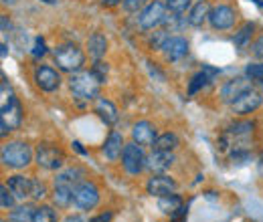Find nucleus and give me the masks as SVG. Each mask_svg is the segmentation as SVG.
<instances>
[{
    "label": "nucleus",
    "instance_id": "7",
    "mask_svg": "<svg viewBox=\"0 0 263 222\" xmlns=\"http://www.w3.org/2000/svg\"><path fill=\"white\" fill-rule=\"evenodd\" d=\"M122 166L124 170L132 174V176H138L146 170V154H144V148L138 146L136 142L126 144L124 148V154H122Z\"/></svg>",
    "mask_w": 263,
    "mask_h": 222
},
{
    "label": "nucleus",
    "instance_id": "38",
    "mask_svg": "<svg viewBox=\"0 0 263 222\" xmlns=\"http://www.w3.org/2000/svg\"><path fill=\"white\" fill-rule=\"evenodd\" d=\"M251 55H253L255 59H263V34L251 43Z\"/></svg>",
    "mask_w": 263,
    "mask_h": 222
},
{
    "label": "nucleus",
    "instance_id": "33",
    "mask_svg": "<svg viewBox=\"0 0 263 222\" xmlns=\"http://www.w3.org/2000/svg\"><path fill=\"white\" fill-rule=\"evenodd\" d=\"M245 77L263 87V63H249L245 67Z\"/></svg>",
    "mask_w": 263,
    "mask_h": 222
},
{
    "label": "nucleus",
    "instance_id": "5",
    "mask_svg": "<svg viewBox=\"0 0 263 222\" xmlns=\"http://www.w3.org/2000/svg\"><path fill=\"white\" fill-rule=\"evenodd\" d=\"M170 18L168 6L162 0H152L138 16V27L142 31H156L160 25H164L166 21Z\"/></svg>",
    "mask_w": 263,
    "mask_h": 222
},
{
    "label": "nucleus",
    "instance_id": "1",
    "mask_svg": "<svg viewBox=\"0 0 263 222\" xmlns=\"http://www.w3.org/2000/svg\"><path fill=\"white\" fill-rule=\"evenodd\" d=\"M53 59H55V65L59 67V71L73 75V73L83 71L85 53L75 43H65V45H59L53 51Z\"/></svg>",
    "mask_w": 263,
    "mask_h": 222
},
{
    "label": "nucleus",
    "instance_id": "21",
    "mask_svg": "<svg viewBox=\"0 0 263 222\" xmlns=\"http://www.w3.org/2000/svg\"><path fill=\"white\" fill-rule=\"evenodd\" d=\"M87 53L91 59H101L105 53H107V38L103 32H93L89 38H87Z\"/></svg>",
    "mask_w": 263,
    "mask_h": 222
},
{
    "label": "nucleus",
    "instance_id": "32",
    "mask_svg": "<svg viewBox=\"0 0 263 222\" xmlns=\"http://www.w3.org/2000/svg\"><path fill=\"white\" fill-rule=\"evenodd\" d=\"M168 38H170V34L168 31H154V34L148 38V45H150V49H154V51H162L164 49V45L168 43Z\"/></svg>",
    "mask_w": 263,
    "mask_h": 222
},
{
    "label": "nucleus",
    "instance_id": "19",
    "mask_svg": "<svg viewBox=\"0 0 263 222\" xmlns=\"http://www.w3.org/2000/svg\"><path fill=\"white\" fill-rule=\"evenodd\" d=\"M85 178H87L85 170L79 168V166H73V168H63V170L57 172L55 184H63V186H69V188H75L81 182H85Z\"/></svg>",
    "mask_w": 263,
    "mask_h": 222
},
{
    "label": "nucleus",
    "instance_id": "23",
    "mask_svg": "<svg viewBox=\"0 0 263 222\" xmlns=\"http://www.w3.org/2000/svg\"><path fill=\"white\" fill-rule=\"evenodd\" d=\"M217 73H219L217 69H211V67H202V71H198L197 75L193 77V81H191V87H189V95H195V93H197V91H200L204 85H209Z\"/></svg>",
    "mask_w": 263,
    "mask_h": 222
},
{
    "label": "nucleus",
    "instance_id": "45",
    "mask_svg": "<svg viewBox=\"0 0 263 222\" xmlns=\"http://www.w3.org/2000/svg\"><path fill=\"white\" fill-rule=\"evenodd\" d=\"M43 2H47V4H57V0H43Z\"/></svg>",
    "mask_w": 263,
    "mask_h": 222
},
{
    "label": "nucleus",
    "instance_id": "27",
    "mask_svg": "<svg viewBox=\"0 0 263 222\" xmlns=\"http://www.w3.org/2000/svg\"><path fill=\"white\" fill-rule=\"evenodd\" d=\"M253 31H255V25L253 23H245L239 32H235V38H233V45L237 49H245L249 43H251V36H253Z\"/></svg>",
    "mask_w": 263,
    "mask_h": 222
},
{
    "label": "nucleus",
    "instance_id": "41",
    "mask_svg": "<svg viewBox=\"0 0 263 222\" xmlns=\"http://www.w3.org/2000/svg\"><path fill=\"white\" fill-rule=\"evenodd\" d=\"M63 222H89V220H85L81 214L75 212V214H67L65 218H63Z\"/></svg>",
    "mask_w": 263,
    "mask_h": 222
},
{
    "label": "nucleus",
    "instance_id": "12",
    "mask_svg": "<svg viewBox=\"0 0 263 222\" xmlns=\"http://www.w3.org/2000/svg\"><path fill=\"white\" fill-rule=\"evenodd\" d=\"M156 127L150 122H138L132 127V142H136L142 148H152L156 142Z\"/></svg>",
    "mask_w": 263,
    "mask_h": 222
},
{
    "label": "nucleus",
    "instance_id": "30",
    "mask_svg": "<svg viewBox=\"0 0 263 222\" xmlns=\"http://www.w3.org/2000/svg\"><path fill=\"white\" fill-rule=\"evenodd\" d=\"M57 212H55V208L53 206H49V204H41V206H36L34 208V216H33V222H57Z\"/></svg>",
    "mask_w": 263,
    "mask_h": 222
},
{
    "label": "nucleus",
    "instance_id": "13",
    "mask_svg": "<svg viewBox=\"0 0 263 222\" xmlns=\"http://www.w3.org/2000/svg\"><path fill=\"white\" fill-rule=\"evenodd\" d=\"M172 164H174V152H158V150H152V152L146 156V170H150L152 174H164Z\"/></svg>",
    "mask_w": 263,
    "mask_h": 222
},
{
    "label": "nucleus",
    "instance_id": "3",
    "mask_svg": "<svg viewBox=\"0 0 263 222\" xmlns=\"http://www.w3.org/2000/svg\"><path fill=\"white\" fill-rule=\"evenodd\" d=\"M99 87H101V83L91 71H79L69 77V89L77 99H83V101L98 99Z\"/></svg>",
    "mask_w": 263,
    "mask_h": 222
},
{
    "label": "nucleus",
    "instance_id": "37",
    "mask_svg": "<svg viewBox=\"0 0 263 222\" xmlns=\"http://www.w3.org/2000/svg\"><path fill=\"white\" fill-rule=\"evenodd\" d=\"M45 196H47V186H45V182L34 180L33 178V194H31V198H33V200H43Z\"/></svg>",
    "mask_w": 263,
    "mask_h": 222
},
{
    "label": "nucleus",
    "instance_id": "10",
    "mask_svg": "<svg viewBox=\"0 0 263 222\" xmlns=\"http://www.w3.org/2000/svg\"><path fill=\"white\" fill-rule=\"evenodd\" d=\"M235 21H237V14L227 4H217L209 12V25L215 31H229L235 27Z\"/></svg>",
    "mask_w": 263,
    "mask_h": 222
},
{
    "label": "nucleus",
    "instance_id": "43",
    "mask_svg": "<svg viewBox=\"0 0 263 222\" xmlns=\"http://www.w3.org/2000/svg\"><path fill=\"white\" fill-rule=\"evenodd\" d=\"M118 4H124V0H101V6H107V8H114Z\"/></svg>",
    "mask_w": 263,
    "mask_h": 222
},
{
    "label": "nucleus",
    "instance_id": "25",
    "mask_svg": "<svg viewBox=\"0 0 263 222\" xmlns=\"http://www.w3.org/2000/svg\"><path fill=\"white\" fill-rule=\"evenodd\" d=\"M158 208H160L164 214L176 216V214L182 210V200H180V196H176V194H168V196L158 198Z\"/></svg>",
    "mask_w": 263,
    "mask_h": 222
},
{
    "label": "nucleus",
    "instance_id": "26",
    "mask_svg": "<svg viewBox=\"0 0 263 222\" xmlns=\"http://www.w3.org/2000/svg\"><path fill=\"white\" fill-rule=\"evenodd\" d=\"M176 148H178V137L174 133H170V131L158 135L154 146H152V150H158V152H174Z\"/></svg>",
    "mask_w": 263,
    "mask_h": 222
},
{
    "label": "nucleus",
    "instance_id": "42",
    "mask_svg": "<svg viewBox=\"0 0 263 222\" xmlns=\"http://www.w3.org/2000/svg\"><path fill=\"white\" fill-rule=\"evenodd\" d=\"M0 23H2V32H4V34H6V32H10L12 25H10V21H8V16H6V14H2V16H0Z\"/></svg>",
    "mask_w": 263,
    "mask_h": 222
},
{
    "label": "nucleus",
    "instance_id": "35",
    "mask_svg": "<svg viewBox=\"0 0 263 222\" xmlns=\"http://www.w3.org/2000/svg\"><path fill=\"white\" fill-rule=\"evenodd\" d=\"M91 73L98 77L99 83H105V79H107V73H109V67H107V63H103L101 59H98L96 63L91 65Z\"/></svg>",
    "mask_w": 263,
    "mask_h": 222
},
{
    "label": "nucleus",
    "instance_id": "34",
    "mask_svg": "<svg viewBox=\"0 0 263 222\" xmlns=\"http://www.w3.org/2000/svg\"><path fill=\"white\" fill-rule=\"evenodd\" d=\"M0 204H2L4 210H12L16 206V198H14V194L10 192V188L6 184L0 186Z\"/></svg>",
    "mask_w": 263,
    "mask_h": 222
},
{
    "label": "nucleus",
    "instance_id": "44",
    "mask_svg": "<svg viewBox=\"0 0 263 222\" xmlns=\"http://www.w3.org/2000/svg\"><path fill=\"white\" fill-rule=\"evenodd\" d=\"M16 2H18V0H2L4 6H12V4H16Z\"/></svg>",
    "mask_w": 263,
    "mask_h": 222
},
{
    "label": "nucleus",
    "instance_id": "15",
    "mask_svg": "<svg viewBox=\"0 0 263 222\" xmlns=\"http://www.w3.org/2000/svg\"><path fill=\"white\" fill-rule=\"evenodd\" d=\"M6 186L10 188V192L14 194L16 200L25 202V200L31 198V194H33V178L23 176V174H14V176L8 178V184H6Z\"/></svg>",
    "mask_w": 263,
    "mask_h": 222
},
{
    "label": "nucleus",
    "instance_id": "14",
    "mask_svg": "<svg viewBox=\"0 0 263 222\" xmlns=\"http://www.w3.org/2000/svg\"><path fill=\"white\" fill-rule=\"evenodd\" d=\"M162 53H164L166 61L176 63V61H180L189 55V41L182 38V36H170L168 43L164 45V49H162Z\"/></svg>",
    "mask_w": 263,
    "mask_h": 222
},
{
    "label": "nucleus",
    "instance_id": "6",
    "mask_svg": "<svg viewBox=\"0 0 263 222\" xmlns=\"http://www.w3.org/2000/svg\"><path fill=\"white\" fill-rule=\"evenodd\" d=\"M98 204H99V188L93 182L85 180V182H81L79 186L73 188V206L77 210H93Z\"/></svg>",
    "mask_w": 263,
    "mask_h": 222
},
{
    "label": "nucleus",
    "instance_id": "17",
    "mask_svg": "<svg viewBox=\"0 0 263 222\" xmlns=\"http://www.w3.org/2000/svg\"><path fill=\"white\" fill-rule=\"evenodd\" d=\"M124 148H126L124 135L120 131L111 129L109 135H107V139H105V144H103V148H101V152H103V156L109 159V162H116L118 158H122Z\"/></svg>",
    "mask_w": 263,
    "mask_h": 222
},
{
    "label": "nucleus",
    "instance_id": "31",
    "mask_svg": "<svg viewBox=\"0 0 263 222\" xmlns=\"http://www.w3.org/2000/svg\"><path fill=\"white\" fill-rule=\"evenodd\" d=\"M166 6L170 16H182L186 14V10L193 8V0H166Z\"/></svg>",
    "mask_w": 263,
    "mask_h": 222
},
{
    "label": "nucleus",
    "instance_id": "16",
    "mask_svg": "<svg viewBox=\"0 0 263 222\" xmlns=\"http://www.w3.org/2000/svg\"><path fill=\"white\" fill-rule=\"evenodd\" d=\"M251 89V81L247 77H235V79H229L223 87H221V99L225 103H233L237 97L241 95L243 91Z\"/></svg>",
    "mask_w": 263,
    "mask_h": 222
},
{
    "label": "nucleus",
    "instance_id": "39",
    "mask_svg": "<svg viewBox=\"0 0 263 222\" xmlns=\"http://www.w3.org/2000/svg\"><path fill=\"white\" fill-rule=\"evenodd\" d=\"M47 53V47H45V41L39 36V38H34V49H33V57L34 59H39V57H43Z\"/></svg>",
    "mask_w": 263,
    "mask_h": 222
},
{
    "label": "nucleus",
    "instance_id": "4",
    "mask_svg": "<svg viewBox=\"0 0 263 222\" xmlns=\"http://www.w3.org/2000/svg\"><path fill=\"white\" fill-rule=\"evenodd\" d=\"M34 162L43 170H51V172L57 170L59 172L65 166V152L59 146L45 142V144H39L36 146V150H34Z\"/></svg>",
    "mask_w": 263,
    "mask_h": 222
},
{
    "label": "nucleus",
    "instance_id": "22",
    "mask_svg": "<svg viewBox=\"0 0 263 222\" xmlns=\"http://www.w3.org/2000/svg\"><path fill=\"white\" fill-rule=\"evenodd\" d=\"M209 12H211V6H209L204 0H200L198 4H195V6L189 10L186 21H189L191 27H202V25L209 21Z\"/></svg>",
    "mask_w": 263,
    "mask_h": 222
},
{
    "label": "nucleus",
    "instance_id": "8",
    "mask_svg": "<svg viewBox=\"0 0 263 222\" xmlns=\"http://www.w3.org/2000/svg\"><path fill=\"white\" fill-rule=\"evenodd\" d=\"M34 83L41 91L45 93H53L61 87V75L57 69L49 67V65H39L34 69Z\"/></svg>",
    "mask_w": 263,
    "mask_h": 222
},
{
    "label": "nucleus",
    "instance_id": "20",
    "mask_svg": "<svg viewBox=\"0 0 263 222\" xmlns=\"http://www.w3.org/2000/svg\"><path fill=\"white\" fill-rule=\"evenodd\" d=\"M0 122H4L6 126L10 127V131H14V129L21 127V124H23V109H21L18 99H16L8 109L0 111Z\"/></svg>",
    "mask_w": 263,
    "mask_h": 222
},
{
    "label": "nucleus",
    "instance_id": "11",
    "mask_svg": "<svg viewBox=\"0 0 263 222\" xmlns=\"http://www.w3.org/2000/svg\"><path fill=\"white\" fill-rule=\"evenodd\" d=\"M178 188L176 180L166 176V174H152L146 182V192L154 198H162V196H168V194H174Z\"/></svg>",
    "mask_w": 263,
    "mask_h": 222
},
{
    "label": "nucleus",
    "instance_id": "28",
    "mask_svg": "<svg viewBox=\"0 0 263 222\" xmlns=\"http://www.w3.org/2000/svg\"><path fill=\"white\" fill-rule=\"evenodd\" d=\"M34 216V208L31 204H23V206H16L10 210L8 214V220L10 222H33Z\"/></svg>",
    "mask_w": 263,
    "mask_h": 222
},
{
    "label": "nucleus",
    "instance_id": "18",
    "mask_svg": "<svg viewBox=\"0 0 263 222\" xmlns=\"http://www.w3.org/2000/svg\"><path fill=\"white\" fill-rule=\"evenodd\" d=\"M93 111L98 113V117L105 124V126H116V124H118V119H120L118 107H116L109 99H105V97H98V99H96Z\"/></svg>",
    "mask_w": 263,
    "mask_h": 222
},
{
    "label": "nucleus",
    "instance_id": "36",
    "mask_svg": "<svg viewBox=\"0 0 263 222\" xmlns=\"http://www.w3.org/2000/svg\"><path fill=\"white\" fill-rule=\"evenodd\" d=\"M152 0H124V8L128 12H142Z\"/></svg>",
    "mask_w": 263,
    "mask_h": 222
},
{
    "label": "nucleus",
    "instance_id": "9",
    "mask_svg": "<svg viewBox=\"0 0 263 222\" xmlns=\"http://www.w3.org/2000/svg\"><path fill=\"white\" fill-rule=\"evenodd\" d=\"M261 103H263L261 93H259L257 89H253V87H251V89L243 91L241 95L231 103V109H233L237 115H249V113L257 111V109L261 107Z\"/></svg>",
    "mask_w": 263,
    "mask_h": 222
},
{
    "label": "nucleus",
    "instance_id": "29",
    "mask_svg": "<svg viewBox=\"0 0 263 222\" xmlns=\"http://www.w3.org/2000/svg\"><path fill=\"white\" fill-rule=\"evenodd\" d=\"M14 101H16V97H14V91H12L10 83L6 81V77L2 75V83H0V111L8 109V107H10Z\"/></svg>",
    "mask_w": 263,
    "mask_h": 222
},
{
    "label": "nucleus",
    "instance_id": "40",
    "mask_svg": "<svg viewBox=\"0 0 263 222\" xmlns=\"http://www.w3.org/2000/svg\"><path fill=\"white\" fill-rule=\"evenodd\" d=\"M111 218H114L111 212H101V214H98V216L89 218V222H111Z\"/></svg>",
    "mask_w": 263,
    "mask_h": 222
},
{
    "label": "nucleus",
    "instance_id": "24",
    "mask_svg": "<svg viewBox=\"0 0 263 222\" xmlns=\"http://www.w3.org/2000/svg\"><path fill=\"white\" fill-rule=\"evenodd\" d=\"M51 198L57 208H69V206H73V188L63 186V184H55Z\"/></svg>",
    "mask_w": 263,
    "mask_h": 222
},
{
    "label": "nucleus",
    "instance_id": "2",
    "mask_svg": "<svg viewBox=\"0 0 263 222\" xmlns=\"http://www.w3.org/2000/svg\"><path fill=\"white\" fill-rule=\"evenodd\" d=\"M0 159H2V164L6 168L23 170L34 159V152L31 150V146L25 144V142H8L0 150Z\"/></svg>",
    "mask_w": 263,
    "mask_h": 222
}]
</instances>
